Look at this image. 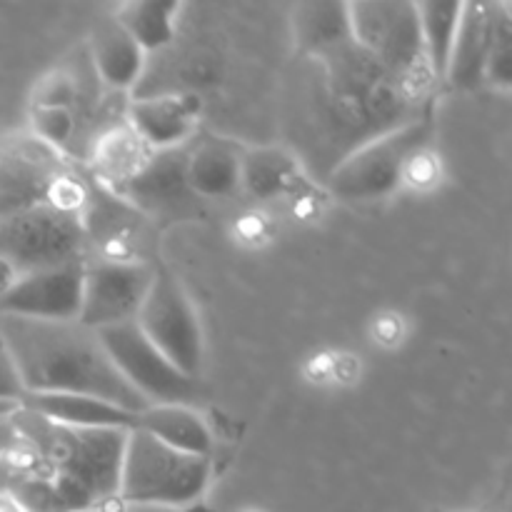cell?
<instances>
[{
	"label": "cell",
	"mask_w": 512,
	"mask_h": 512,
	"mask_svg": "<svg viewBox=\"0 0 512 512\" xmlns=\"http://www.w3.org/2000/svg\"><path fill=\"white\" fill-rule=\"evenodd\" d=\"M313 73L305 88L300 118L305 158L320 165V180L330 175L353 150L433 110L403 88L368 50L355 40L318 58H303Z\"/></svg>",
	"instance_id": "6da1fadb"
},
{
	"label": "cell",
	"mask_w": 512,
	"mask_h": 512,
	"mask_svg": "<svg viewBox=\"0 0 512 512\" xmlns=\"http://www.w3.org/2000/svg\"><path fill=\"white\" fill-rule=\"evenodd\" d=\"M18 445L3 455L15 470L50 485L63 512H88L118 498L120 463L130 430L68 428L30 410L10 415Z\"/></svg>",
	"instance_id": "7a4b0ae2"
},
{
	"label": "cell",
	"mask_w": 512,
	"mask_h": 512,
	"mask_svg": "<svg viewBox=\"0 0 512 512\" xmlns=\"http://www.w3.org/2000/svg\"><path fill=\"white\" fill-rule=\"evenodd\" d=\"M0 333L25 395H90L130 413L148 408V403L118 373L98 333L78 320H30L0 315Z\"/></svg>",
	"instance_id": "3957f363"
},
{
	"label": "cell",
	"mask_w": 512,
	"mask_h": 512,
	"mask_svg": "<svg viewBox=\"0 0 512 512\" xmlns=\"http://www.w3.org/2000/svg\"><path fill=\"white\" fill-rule=\"evenodd\" d=\"M350 33L408 93L435 100L433 70L425 55L415 3L408 0H358L348 3Z\"/></svg>",
	"instance_id": "277c9868"
},
{
	"label": "cell",
	"mask_w": 512,
	"mask_h": 512,
	"mask_svg": "<svg viewBox=\"0 0 512 512\" xmlns=\"http://www.w3.org/2000/svg\"><path fill=\"white\" fill-rule=\"evenodd\" d=\"M210 470V458L178 453L135 428L125 438L118 498L135 505L185 508L203 498Z\"/></svg>",
	"instance_id": "5b68a950"
},
{
	"label": "cell",
	"mask_w": 512,
	"mask_h": 512,
	"mask_svg": "<svg viewBox=\"0 0 512 512\" xmlns=\"http://www.w3.org/2000/svg\"><path fill=\"white\" fill-rule=\"evenodd\" d=\"M435 118L433 110L370 143L360 145L340 165L330 170L323 180L330 193L340 200L363 203V200H380L398 190L405 180V173L415 158L433 140Z\"/></svg>",
	"instance_id": "8992f818"
},
{
	"label": "cell",
	"mask_w": 512,
	"mask_h": 512,
	"mask_svg": "<svg viewBox=\"0 0 512 512\" xmlns=\"http://www.w3.org/2000/svg\"><path fill=\"white\" fill-rule=\"evenodd\" d=\"M85 225L78 210L45 203L0 215V260L18 275L83 260Z\"/></svg>",
	"instance_id": "52a82bcc"
},
{
	"label": "cell",
	"mask_w": 512,
	"mask_h": 512,
	"mask_svg": "<svg viewBox=\"0 0 512 512\" xmlns=\"http://www.w3.org/2000/svg\"><path fill=\"white\" fill-rule=\"evenodd\" d=\"M145 338L188 378L203 368V330L193 300L168 268H158L135 318Z\"/></svg>",
	"instance_id": "ba28073f"
},
{
	"label": "cell",
	"mask_w": 512,
	"mask_h": 512,
	"mask_svg": "<svg viewBox=\"0 0 512 512\" xmlns=\"http://www.w3.org/2000/svg\"><path fill=\"white\" fill-rule=\"evenodd\" d=\"M105 353L125 383L148 405H188L195 395V380L180 373L143 335L135 320L95 330Z\"/></svg>",
	"instance_id": "9c48e42d"
},
{
	"label": "cell",
	"mask_w": 512,
	"mask_h": 512,
	"mask_svg": "<svg viewBox=\"0 0 512 512\" xmlns=\"http://www.w3.org/2000/svg\"><path fill=\"white\" fill-rule=\"evenodd\" d=\"M153 275L155 270L140 260L85 263L78 323L90 330H105L135 320L153 285Z\"/></svg>",
	"instance_id": "30bf717a"
},
{
	"label": "cell",
	"mask_w": 512,
	"mask_h": 512,
	"mask_svg": "<svg viewBox=\"0 0 512 512\" xmlns=\"http://www.w3.org/2000/svg\"><path fill=\"white\" fill-rule=\"evenodd\" d=\"M512 23L508 0H478L463 3L448 73L443 83L453 90H478L485 85L490 55L500 30Z\"/></svg>",
	"instance_id": "8fae6325"
},
{
	"label": "cell",
	"mask_w": 512,
	"mask_h": 512,
	"mask_svg": "<svg viewBox=\"0 0 512 512\" xmlns=\"http://www.w3.org/2000/svg\"><path fill=\"white\" fill-rule=\"evenodd\" d=\"M85 260L20 275L0 295V315L30 320H78L83 300Z\"/></svg>",
	"instance_id": "7c38bea8"
},
{
	"label": "cell",
	"mask_w": 512,
	"mask_h": 512,
	"mask_svg": "<svg viewBox=\"0 0 512 512\" xmlns=\"http://www.w3.org/2000/svg\"><path fill=\"white\" fill-rule=\"evenodd\" d=\"M68 180L60 178L55 163L43 153L20 148L0 158V215L18 213L33 205L63 203V188Z\"/></svg>",
	"instance_id": "4fadbf2b"
},
{
	"label": "cell",
	"mask_w": 512,
	"mask_h": 512,
	"mask_svg": "<svg viewBox=\"0 0 512 512\" xmlns=\"http://www.w3.org/2000/svg\"><path fill=\"white\" fill-rule=\"evenodd\" d=\"M198 115V95H155L130 103L128 128L150 153H165L178 150L193 135Z\"/></svg>",
	"instance_id": "5bb4252c"
},
{
	"label": "cell",
	"mask_w": 512,
	"mask_h": 512,
	"mask_svg": "<svg viewBox=\"0 0 512 512\" xmlns=\"http://www.w3.org/2000/svg\"><path fill=\"white\" fill-rule=\"evenodd\" d=\"M20 408L40 415L53 423L68 428H93V430H135L138 413L118 408L105 400L90 395L70 393H28L20 400Z\"/></svg>",
	"instance_id": "9a60e30c"
},
{
	"label": "cell",
	"mask_w": 512,
	"mask_h": 512,
	"mask_svg": "<svg viewBox=\"0 0 512 512\" xmlns=\"http://www.w3.org/2000/svg\"><path fill=\"white\" fill-rule=\"evenodd\" d=\"M290 30L300 58H318L353 40L348 3L313 0L290 10Z\"/></svg>",
	"instance_id": "2e32d148"
},
{
	"label": "cell",
	"mask_w": 512,
	"mask_h": 512,
	"mask_svg": "<svg viewBox=\"0 0 512 512\" xmlns=\"http://www.w3.org/2000/svg\"><path fill=\"white\" fill-rule=\"evenodd\" d=\"M138 430L153 435L168 448L185 455L210 458L213 453V435L205 420L190 405H148L138 413Z\"/></svg>",
	"instance_id": "e0dca14e"
},
{
	"label": "cell",
	"mask_w": 512,
	"mask_h": 512,
	"mask_svg": "<svg viewBox=\"0 0 512 512\" xmlns=\"http://www.w3.org/2000/svg\"><path fill=\"white\" fill-rule=\"evenodd\" d=\"M90 58L98 80L110 90H130L145 68L143 48L115 23V18L95 28L90 40Z\"/></svg>",
	"instance_id": "ac0fdd59"
},
{
	"label": "cell",
	"mask_w": 512,
	"mask_h": 512,
	"mask_svg": "<svg viewBox=\"0 0 512 512\" xmlns=\"http://www.w3.org/2000/svg\"><path fill=\"white\" fill-rule=\"evenodd\" d=\"M185 185L200 198H225L240 185V153L223 140H205L185 155Z\"/></svg>",
	"instance_id": "d6986e66"
},
{
	"label": "cell",
	"mask_w": 512,
	"mask_h": 512,
	"mask_svg": "<svg viewBox=\"0 0 512 512\" xmlns=\"http://www.w3.org/2000/svg\"><path fill=\"white\" fill-rule=\"evenodd\" d=\"M300 178L295 153L275 145L250 148L240 153V185L258 200H273L288 193Z\"/></svg>",
	"instance_id": "ffe728a7"
},
{
	"label": "cell",
	"mask_w": 512,
	"mask_h": 512,
	"mask_svg": "<svg viewBox=\"0 0 512 512\" xmlns=\"http://www.w3.org/2000/svg\"><path fill=\"white\" fill-rule=\"evenodd\" d=\"M178 13L175 0H133L120 5L113 18L148 55L173 43Z\"/></svg>",
	"instance_id": "44dd1931"
},
{
	"label": "cell",
	"mask_w": 512,
	"mask_h": 512,
	"mask_svg": "<svg viewBox=\"0 0 512 512\" xmlns=\"http://www.w3.org/2000/svg\"><path fill=\"white\" fill-rule=\"evenodd\" d=\"M415 10H418L428 65L433 70L435 80L443 83L445 73H448L463 3H455V0H428V3H415Z\"/></svg>",
	"instance_id": "7402d4cb"
},
{
	"label": "cell",
	"mask_w": 512,
	"mask_h": 512,
	"mask_svg": "<svg viewBox=\"0 0 512 512\" xmlns=\"http://www.w3.org/2000/svg\"><path fill=\"white\" fill-rule=\"evenodd\" d=\"M123 185L135 200L170 203L173 195L188 188L185 185V155H180L178 150L153 153L148 158V163Z\"/></svg>",
	"instance_id": "603a6c76"
},
{
	"label": "cell",
	"mask_w": 512,
	"mask_h": 512,
	"mask_svg": "<svg viewBox=\"0 0 512 512\" xmlns=\"http://www.w3.org/2000/svg\"><path fill=\"white\" fill-rule=\"evenodd\" d=\"M150 155L153 153L140 143V138L128 125L110 130L95 148V160H98L100 170L115 183H128L148 163Z\"/></svg>",
	"instance_id": "cb8c5ba5"
},
{
	"label": "cell",
	"mask_w": 512,
	"mask_h": 512,
	"mask_svg": "<svg viewBox=\"0 0 512 512\" xmlns=\"http://www.w3.org/2000/svg\"><path fill=\"white\" fill-rule=\"evenodd\" d=\"M33 128L38 133L40 143L65 145L73 140L75 118L70 108H43V105H35Z\"/></svg>",
	"instance_id": "d4e9b609"
},
{
	"label": "cell",
	"mask_w": 512,
	"mask_h": 512,
	"mask_svg": "<svg viewBox=\"0 0 512 512\" xmlns=\"http://www.w3.org/2000/svg\"><path fill=\"white\" fill-rule=\"evenodd\" d=\"M25 395L23 383L18 378V370H15L13 358H10V350L5 345L3 333H0V400H8V403H20Z\"/></svg>",
	"instance_id": "484cf974"
},
{
	"label": "cell",
	"mask_w": 512,
	"mask_h": 512,
	"mask_svg": "<svg viewBox=\"0 0 512 512\" xmlns=\"http://www.w3.org/2000/svg\"><path fill=\"white\" fill-rule=\"evenodd\" d=\"M20 275L15 273L13 268H10L8 263H5V260H0V295L3 293H8L10 288H13V283L15 280H18Z\"/></svg>",
	"instance_id": "4316f807"
},
{
	"label": "cell",
	"mask_w": 512,
	"mask_h": 512,
	"mask_svg": "<svg viewBox=\"0 0 512 512\" xmlns=\"http://www.w3.org/2000/svg\"><path fill=\"white\" fill-rule=\"evenodd\" d=\"M18 408H20V403H8V400H0V420L8 418V415H13Z\"/></svg>",
	"instance_id": "83f0119b"
},
{
	"label": "cell",
	"mask_w": 512,
	"mask_h": 512,
	"mask_svg": "<svg viewBox=\"0 0 512 512\" xmlns=\"http://www.w3.org/2000/svg\"><path fill=\"white\" fill-rule=\"evenodd\" d=\"M0 512H23V510H20L18 505H15L10 498H5V495H0Z\"/></svg>",
	"instance_id": "f1b7e54d"
}]
</instances>
